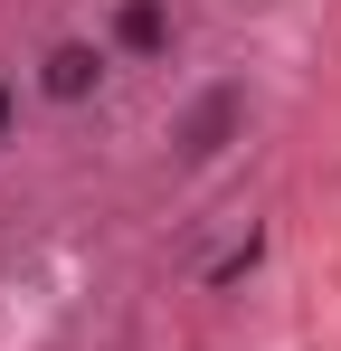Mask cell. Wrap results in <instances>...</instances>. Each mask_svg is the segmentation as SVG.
Segmentation results:
<instances>
[{"instance_id":"3957f363","label":"cell","mask_w":341,"mask_h":351,"mask_svg":"<svg viewBox=\"0 0 341 351\" xmlns=\"http://www.w3.org/2000/svg\"><path fill=\"white\" fill-rule=\"evenodd\" d=\"M123 38H133V48H162V10L133 0V10H123Z\"/></svg>"},{"instance_id":"277c9868","label":"cell","mask_w":341,"mask_h":351,"mask_svg":"<svg viewBox=\"0 0 341 351\" xmlns=\"http://www.w3.org/2000/svg\"><path fill=\"white\" fill-rule=\"evenodd\" d=\"M0 114H10V95H0Z\"/></svg>"},{"instance_id":"6da1fadb","label":"cell","mask_w":341,"mask_h":351,"mask_svg":"<svg viewBox=\"0 0 341 351\" xmlns=\"http://www.w3.org/2000/svg\"><path fill=\"white\" fill-rule=\"evenodd\" d=\"M95 66H105L95 48H57V58H48V95H86V86H95Z\"/></svg>"},{"instance_id":"7a4b0ae2","label":"cell","mask_w":341,"mask_h":351,"mask_svg":"<svg viewBox=\"0 0 341 351\" xmlns=\"http://www.w3.org/2000/svg\"><path fill=\"white\" fill-rule=\"evenodd\" d=\"M227 123H237V86H218V95H209V105L190 114V152H209V143H218Z\"/></svg>"}]
</instances>
